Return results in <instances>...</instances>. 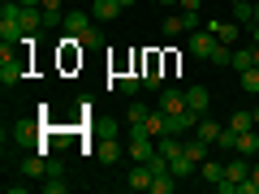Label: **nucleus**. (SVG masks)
<instances>
[{"instance_id":"obj_1","label":"nucleus","mask_w":259,"mask_h":194,"mask_svg":"<svg viewBox=\"0 0 259 194\" xmlns=\"http://www.w3.org/2000/svg\"><path fill=\"white\" fill-rule=\"evenodd\" d=\"M186 43H190V52L199 56V61H207V56H212V47H216V35H212V30H190V35H186Z\"/></svg>"},{"instance_id":"obj_2","label":"nucleus","mask_w":259,"mask_h":194,"mask_svg":"<svg viewBox=\"0 0 259 194\" xmlns=\"http://www.w3.org/2000/svg\"><path fill=\"white\" fill-rule=\"evenodd\" d=\"M246 177H250V164H246V156H238V151H233V160H225V181L242 185Z\"/></svg>"},{"instance_id":"obj_3","label":"nucleus","mask_w":259,"mask_h":194,"mask_svg":"<svg viewBox=\"0 0 259 194\" xmlns=\"http://www.w3.org/2000/svg\"><path fill=\"white\" fill-rule=\"evenodd\" d=\"M160 108L164 112H186L190 108V104H186V91L182 86H164V91H160Z\"/></svg>"},{"instance_id":"obj_4","label":"nucleus","mask_w":259,"mask_h":194,"mask_svg":"<svg viewBox=\"0 0 259 194\" xmlns=\"http://www.w3.org/2000/svg\"><path fill=\"white\" fill-rule=\"evenodd\" d=\"M186 104H190L199 117H207V108H212V91H207V86H186Z\"/></svg>"},{"instance_id":"obj_5","label":"nucleus","mask_w":259,"mask_h":194,"mask_svg":"<svg viewBox=\"0 0 259 194\" xmlns=\"http://www.w3.org/2000/svg\"><path fill=\"white\" fill-rule=\"evenodd\" d=\"M151 181H156V168H151V164H139L134 173L125 177V185H130V190H151Z\"/></svg>"},{"instance_id":"obj_6","label":"nucleus","mask_w":259,"mask_h":194,"mask_svg":"<svg viewBox=\"0 0 259 194\" xmlns=\"http://www.w3.org/2000/svg\"><path fill=\"white\" fill-rule=\"evenodd\" d=\"M207 30H212V35L221 39V43H233V39L242 35V26H238L233 18H229V22H216V18H212V22H207Z\"/></svg>"},{"instance_id":"obj_7","label":"nucleus","mask_w":259,"mask_h":194,"mask_svg":"<svg viewBox=\"0 0 259 194\" xmlns=\"http://www.w3.org/2000/svg\"><path fill=\"white\" fill-rule=\"evenodd\" d=\"M182 151L194 160V164H203V160H207V151H212V142H203L199 134H194V138H182Z\"/></svg>"},{"instance_id":"obj_8","label":"nucleus","mask_w":259,"mask_h":194,"mask_svg":"<svg viewBox=\"0 0 259 194\" xmlns=\"http://www.w3.org/2000/svg\"><path fill=\"white\" fill-rule=\"evenodd\" d=\"M233 151H238V156H246V160H255V156H259V134H255V129H242Z\"/></svg>"},{"instance_id":"obj_9","label":"nucleus","mask_w":259,"mask_h":194,"mask_svg":"<svg viewBox=\"0 0 259 194\" xmlns=\"http://www.w3.org/2000/svg\"><path fill=\"white\" fill-rule=\"evenodd\" d=\"M82 30H91V13H82V9L65 13V35H82Z\"/></svg>"},{"instance_id":"obj_10","label":"nucleus","mask_w":259,"mask_h":194,"mask_svg":"<svg viewBox=\"0 0 259 194\" xmlns=\"http://www.w3.org/2000/svg\"><path fill=\"white\" fill-rule=\"evenodd\" d=\"M95 156H100V164H117L121 160V147H117V134H108V138L95 147Z\"/></svg>"},{"instance_id":"obj_11","label":"nucleus","mask_w":259,"mask_h":194,"mask_svg":"<svg viewBox=\"0 0 259 194\" xmlns=\"http://www.w3.org/2000/svg\"><path fill=\"white\" fill-rule=\"evenodd\" d=\"M233 22H238L242 30H250L255 26V5H250V0H238V5H233Z\"/></svg>"},{"instance_id":"obj_12","label":"nucleus","mask_w":259,"mask_h":194,"mask_svg":"<svg viewBox=\"0 0 259 194\" xmlns=\"http://www.w3.org/2000/svg\"><path fill=\"white\" fill-rule=\"evenodd\" d=\"M199 177L212 181V185H221L225 181V164H221V160H203V164H199Z\"/></svg>"},{"instance_id":"obj_13","label":"nucleus","mask_w":259,"mask_h":194,"mask_svg":"<svg viewBox=\"0 0 259 194\" xmlns=\"http://www.w3.org/2000/svg\"><path fill=\"white\" fill-rule=\"evenodd\" d=\"M173 190H177V177H173V168H164V173H156L147 194H173Z\"/></svg>"},{"instance_id":"obj_14","label":"nucleus","mask_w":259,"mask_h":194,"mask_svg":"<svg viewBox=\"0 0 259 194\" xmlns=\"http://www.w3.org/2000/svg\"><path fill=\"white\" fill-rule=\"evenodd\" d=\"M194 134H199L203 142H212V147H216V138H221V125H216L212 117H199V125H194Z\"/></svg>"},{"instance_id":"obj_15","label":"nucleus","mask_w":259,"mask_h":194,"mask_svg":"<svg viewBox=\"0 0 259 194\" xmlns=\"http://www.w3.org/2000/svg\"><path fill=\"white\" fill-rule=\"evenodd\" d=\"M91 13H95L100 22H112V18L121 13V0H95V5H91Z\"/></svg>"},{"instance_id":"obj_16","label":"nucleus","mask_w":259,"mask_h":194,"mask_svg":"<svg viewBox=\"0 0 259 194\" xmlns=\"http://www.w3.org/2000/svg\"><path fill=\"white\" fill-rule=\"evenodd\" d=\"M117 91H121V95H130V100H134V95L143 91V74H121V78H117Z\"/></svg>"},{"instance_id":"obj_17","label":"nucleus","mask_w":259,"mask_h":194,"mask_svg":"<svg viewBox=\"0 0 259 194\" xmlns=\"http://www.w3.org/2000/svg\"><path fill=\"white\" fill-rule=\"evenodd\" d=\"M233 69H238V74H242V69H250V65H255V43H250V47H233Z\"/></svg>"},{"instance_id":"obj_18","label":"nucleus","mask_w":259,"mask_h":194,"mask_svg":"<svg viewBox=\"0 0 259 194\" xmlns=\"http://www.w3.org/2000/svg\"><path fill=\"white\" fill-rule=\"evenodd\" d=\"M238 82H242V91H246V95H259V65L242 69V78H238Z\"/></svg>"},{"instance_id":"obj_19","label":"nucleus","mask_w":259,"mask_h":194,"mask_svg":"<svg viewBox=\"0 0 259 194\" xmlns=\"http://www.w3.org/2000/svg\"><path fill=\"white\" fill-rule=\"evenodd\" d=\"M35 129H39L35 121H18V125H13V138H18V142H39Z\"/></svg>"},{"instance_id":"obj_20","label":"nucleus","mask_w":259,"mask_h":194,"mask_svg":"<svg viewBox=\"0 0 259 194\" xmlns=\"http://www.w3.org/2000/svg\"><path fill=\"white\" fill-rule=\"evenodd\" d=\"M125 117H130V125H134V121H147V117H151V108H147V104H139V100H130Z\"/></svg>"},{"instance_id":"obj_21","label":"nucleus","mask_w":259,"mask_h":194,"mask_svg":"<svg viewBox=\"0 0 259 194\" xmlns=\"http://www.w3.org/2000/svg\"><path fill=\"white\" fill-rule=\"evenodd\" d=\"M250 125H255L250 112H233V117H229V129H233V134H242V129H250Z\"/></svg>"},{"instance_id":"obj_22","label":"nucleus","mask_w":259,"mask_h":194,"mask_svg":"<svg viewBox=\"0 0 259 194\" xmlns=\"http://www.w3.org/2000/svg\"><path fill=\"white\" fill-rule=\"evenodd\" d=\"M164 35H168V39L186 35V22H182V13H173V18H164Z\"/></svg>"},{"instance_id":"obj_23","label":"nucleus","mask_w":259,"mask_h":194,"mask_svg":"<svg viewBox=\"0 0 259 194\" xmlns=\"http://www.w3.org/2000/svg\"><path fill=\"white\" fill-rule=\"evenodd\" d=\"M65 190H69V181H61V173L44 177V194H65Z\"/></svg>"},{"instance_id":"obj_24","label":"nucleus","mask_w":259,"mask_h":194,"mask_svg":"<svg viewBox=\"0 0 259 194\" xmlns=\"http://www.w3.org/2000/svg\"><path fill=\"white\" fill-rule=\"evenodd\" d=\"M100 43H104V39H100V30H95V26L78 35V47H100Z\"/></svg>"},{"instance_id":"obj_25","label":"nucleus","mask_w":259,"mask_h":194,"mask_svg":"<svg viewBox=\"0 0 259 194\" xmlns=\"http://www.w3.org/2000/svg\"><path fill=\"white\" fill-rule=\"evenodd\" d=\"M182 22H186V35H190V30H199V13H186V9H182Z\"/></svg>"},{"instance_id":"obj_26","label":"nucleus","mask_w":259,"mask_h":194,"mask_svg":"<svg viewBox=\"0 0 259 194\" xmlns=\"http://www.w3.org/2000/svg\"><path fill=\"white\" fill-rule=\"evenodd\" d=\"M177 5H182L186 13H199V9H203V5H207V0H177Z\"/></svg>"},{"instance_id":"obj_27","label":"nucleus","mask_w":259,"mask_h":194,"mask_svg":"<svg viewBox=\"0 0 259 194\" xmlns=\"http://www.w3.org/2000/svg\"><path fill=\"white\" fill-rule=\"evenodd\" d=\"M250 43H255V47H259V26H250Z\"/></svg>"},{"instance_id":"obj_28","label":"nucleus","mask_w":259,"mask_h":194,"mask_svg":"<svg viewBox=\"0 0 259 194\" xmlns=\"http://www.w3.org/2000/svg\"><path fill=\"white\" fill-rule=\"evenodd\" d=\"M44 9H61V0H44Z\"/></svg>"},{"instance_id":"obj_29","label":"nucleus","mask_w":259,"mask_h":194,"mask_svg":"<svg viewBox=\"0 0 259 194\" xmlns=\"http://www.w3.org/2000/svg\"><path fill=\"white\" fill-rule=\"evenodd\" d=\"M250 117H255V125H259V108H250Z\"/></svg>"},{"instance_id":"obj_30","label":"nucleus","mask_w":259,"mask_h":194,"mask_svg":"<svg viewBox=\"0 0 259 194\" xmlns=\"http://www.w3.org/2000/svg\"><path fill=\"white\" fill-rule=\"evenodd\" d=\"M255 26H259V0H255Z\"/></svg>"},{"instance_id":"obj_31","label":"nucleus","mask_w":259,"mask_h":194,"mask_svg":"<svg viewBox=\"0 0 259 194\" xmlns=\"http://www.w3.org/2000/svg\"><path fill=\"white\" fill-rule=\"evenodd\" d=\"M130 5H134V0H121V9H130Z\"/></svg>"},{"instance_id":"obj_32","label":"nucleus","mask_w":259,"mask_h":194,"mask_svg":"<svg viewBox=\"0 0 259 194\" xmlns=\"http://www.w3.org/2000/svg\"><path fill=\"white\" fill-rule=\"evenodd\" d=\"M160 5H177V0H160Z\"/></svg>"},{"instance_id":"obj_33","label":"nucleus","mask_w":259,"mask_h":194,"mask_svg":"<svg viewBox=\"0 0 259 194\" xmlns=\"http://www.w3.org/2000/svg\"><path fill=\"white\" fill-rule=\"evenodd\" d=\"M255 65H259V47H255Z\"/></svg>"},{"instance_id":"obj_34","label":"nucleus","mask_w":259,"mask_h":194,"mask_svg":"<svg viewBox=\"0 0 259 194\" xmlns=\"http://www.w3.org/2000/svg\"><path fill=\"white\" fill-rule=\"evenodd\" d=\"M229 5H238V0H229Z\"/></svg>"}]
</instances>
